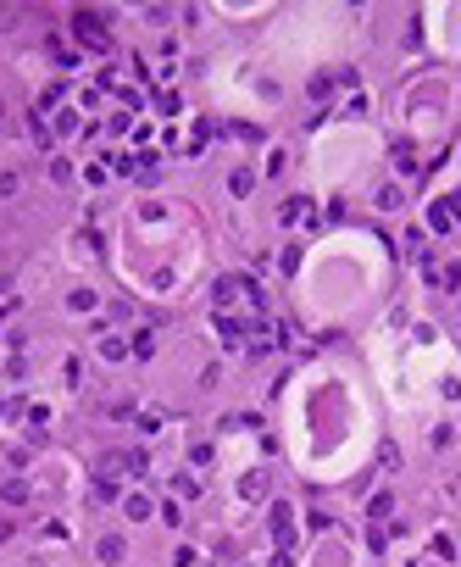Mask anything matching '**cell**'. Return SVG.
Here are the masks:
<instances>
[{"label": "cell", "mask_w": 461, "mask_h": 567, "mask_svg": "<svg viewBox=\"0 0 461 567\" xmlns=\"http://www.w3.org/2000/svg\"><path fill=\"white\" fill-rule=\"evenodd\" d=\"M228 189L239 195V200H245V195L256 189V172H245V167H239V172H228Z\"/></svg>", "instance_id": "cell-6"}, {"label": "cell", "mask_w": 461, "mask_h": 567, "mask_svg": "<svg viewBox=\"0 0 461 567\" xmlns=\"http://www.w3.org/2000/svg\"><path fill=\"white\" fill-rule=\"evenodd\" d=\"M95 556H100L106 567H111V562H123V540H100V545H95Z\"/></svg>", "instance_id": "cell-8"}, {"label": "cell", "mask_w": 461, "mask_h": 567, "mask_svg": "<svg viewBox=\"0 0 461 567\" xmlns=\"http://www.w3.org/2000/svg\"><path fill=\"white\" fill-rule=\"evenodd\" d=\"M95 500H117V479H111V473L95 479Z\"/></svg>", "instance_id": "cell-14"}, {"label": "cell", "mask_w": 461, "mask_h": 567, "mask_svg": "<svg viewBox=\"0 0 461 567\" xmlns=\"http://www.w3.org/2000/svg\"><path fill=\"white\" fill-rule=\"evenodd\" d=\"M306 217H311V206H306V200H301V195L278 206V223H284V228H295V223H306Z\"/></svg>", "instance_id": "cell-2"}, {"label": "cell", "mask_w": 461, "mask_h": 567, "mask_svg": "<svg viewBox=\"0 0 461 567\" xmlns=\"http://www.w3.org/2000/svg\"><path fill=\"white\" fill-rule=\"evenodd\" d=\"M156 506H151V495H134V500H128V517H151Z\"/></svg>", "instance_id": "cell-17"}, {"label": "cell", "mask_w": 461, "mask_h": 567, "mask_svg": "<svg viewBox=\"0 0 461 567\" xmlns=\"http://www.w3.org/2000/svg\"><path fill=\"white\" fill-rule=\"evenodd\" d=\"M67 306H73V312H95V289H73Z\"/></svg>", "instance_id": "cell-13"}, {"label": "cell", "mask_w": 461, "mask_h": 567, "mask_svg": "<svg viewBox=\"0 0 461 567\" xmlns=\"http://www.w3.org/2000/svg\"><path fill=\"white\" fill-rule=\"evenodd\" d=\"M450 217H456V212H450V200H439V206H434V212H428V223H434V228H439V234H445V228H450Z\"/></svg>", "instance_id": "cell-10"}, {"label": "cell", "mask_w": 461, "mask_h": 567, "mask_svg": "<svg viewBox=\"0 0 461 567\" xmlns=\"http://www.w3.org/2000/svg\"><path fill=\"white\" fill-rule=\"evenodd\" d=\"M128 350H134V356H151V350H156V334H151V328H139V334H134V345H128Z\"/></svg>", "instance_id": "cell-11"}, {"label": "cell", "mask_w": 461, "mask_h": 567, "mask_svg": "<svg viewBox=\"0 0 461 567\" xmlns=\"http://www.w3.org/2000/svg\"><path fill=\"white\" fill-rule=\"evenodd\" d=\"M172 489H178L184 500H195V495H200V479H189V473H178V479H172Z\"/></svg>", "instance_id": "cell-15"}, {"label": "cell", "mask_w": 461, "mask_h": 567, "mask_svg": "<svg viewBox=\"0 0 461 567\" xmlns=\"http://www.w3.org/2000/svg\"><path fill=\"white\" fill-rule=\"evenodd\" d=\"M0 500H6V506H28V484H22V479H6V484H0Z\"/></svg>", "instance_id": "cell-5"}, {"label": "cell", "mask_w": 461, "mask_h": 567, "mask_svg": "<svg viewBox=\"0 0 461 567\" xmlns=\"http://www.w3.org/2000/svg\"><path fill=\"white\" fill-rule=\"evenodd\" d=\"M100 356H106V362H123V356H128V345H123L117 334H106V339H100Z\"/></svg>", "instance_id": "cell-7"}, {"label": "cell", "mask_w": 461, "mask_h": 567, "mask_svg": "<svg viewBox=\"0 0 461 567\" xmlns=\"http://www.w3.org/2000/svg\"><path fill=\"white\" fill-rule=\"evenodd\" d=\"M217 334H223L228 345H245V317H228V312H217Z\"/></svg>", "instance_id": "cell-4"}, {"label": "cell", "mask_w": 461, "mask_h": 567, "mask_svg": "<svg viewBox=\"0 0 461 567\" xmlns=\"http://www.w3.org/2000/svg\"><path fill=\"white\" fill-rule=\"evenodd\" d=\"M50 50H56V67H73V62H78L73 45H56V39H50Z\"/></svg>", "instance_id": "cell-18"}, {"label": "cell", "mask_w": 461, "mask_h": 567, "mask_svg": "<svg viewBox=\"0 0 461 567\" xmlns=\"http://www.w3.org/2000/svg\"><path fill=\"white\" fill-rule=\"evenodd\" d=\"M73 34L83 39V45H95V50L111 39V34H106V17H95V11H78V17H73Z\"/></svg>", "instance_id": "cell-1"}, {"label": "cell", "mask_w": 461, "mask_h": 567, "mask_svg": "<svg viewBox=\"0 0 461 567\" xmlns=\"http://www.w3.org/2000/svg\"><path fill=\"white\" fill-rule=\"evenodd\" d=\"M394 167H400V172H417V151H411V145H394Z\"/></svg>", "instance_id": "cell-12"}, {"label": "cell", "mask_w": 461, "mask_h": 567, "mask_svg": "<svg viewBox=\"0 0 461 567\" xmlns=\"http://www.w3.org/2000/svg\"><path fill=\"white\" fill-rule=\"evenodd\" d=\"M239 489H245V500H256V495L267 489V473H245V479H239Z\"/></svg>", "instance_id": "cell-9"}, {"label": "cell", "mask_w": 461, "mask_h": 567, "mask_svg": "<svg viewBox=\"0 0 461 567\" xmlns=\"http://www.w3.org/2000/svg\"><path fill=\"white\" fill-rule=\"evenodd\" d=\"M0 117H6V106H0Z\"/></svg>", "instance_id": "cell-20"}, {"label": "cell", "mask_w": 461, "mask_h": 567, "mask_svg": "<svg viewBox=\"0 0 461 567\" xmlns=\"http://www.w3.org/2000/svg\"><path fill=\"white\" fill-rule=\"evenodd\" d=\"M206 134H212V123H195V134L184 139V145H189V156H195V151H206Z\"/></svg>", "instance_id": "cell-16"}, {"label": "cell", "mask_w": 461, "mask_h": 567, "mask_svg": "<svg viewBox=\"0 0 461 567\" xmlns=\"http://www.w3.org/2000/svg\"><path fill=\"white\" fill-rule=\"evenodd\" d=\"M439 284H445V289H461V261H450V267L439 273Z\"/></svg>", "instance_id": "cell-19"}, {"label": "cell", "mask_w": 461, "mask_h": 567, "mask_svg": "<svg viewBox=\"0 0 461 567\" xmlns=\"http://www.w3.org/2000/svg\"><path fill=\"white\" fill-rule=\"evenodd\" d=\"M333 83H350V73H317V78H311V100H328Z\"/></svg>", "instance_id": "cell-3"}]
</instances>
